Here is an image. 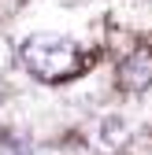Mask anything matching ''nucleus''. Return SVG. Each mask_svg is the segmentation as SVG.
<instances>
[{
  "instance_id": "obj_1",
  "label": "nucleus",
  "mask_w": 152,
  "mask_h": 155,
  "mask_svg": "<svg viewBox=\"0 0 152 155\" xmlns=\"http://www.w3.org/2000/svg\"><path fill=\"white\" fill-rule=\"evenodd\" d=\"M19 59L22 67L37 78V81H48V85H60L71 81L85 70V55L82 48L71 41V37H56V33H33L22 41L19 48Z\"/></svg>"
},
{
  "instance_id": "obj_2",
  "label": "nucleus",
  "mask_w": 152,
  "mask_h": 155,
  "mask_svg": "<svg viewBox=\"0 0 152 155\" xmlns=\"http://www.w3.org/2000/svg\"><path fill=\"white\" fill-rule=\"evenodd\" d=\"M119 85L130 89V92H141V89L152 85V52L148 48L126 55V59L119 63Z\"/></svg>"
}]
</instances>
